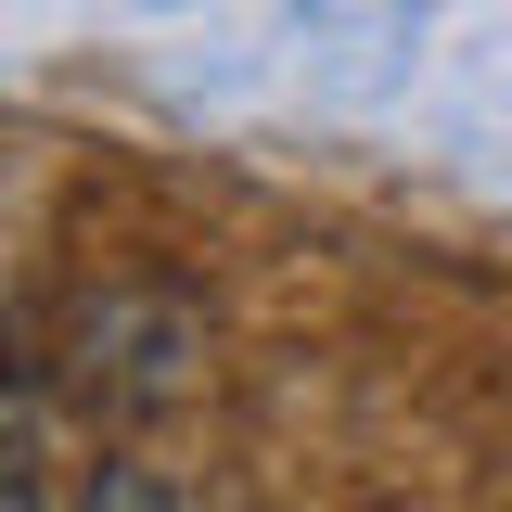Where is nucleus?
<instances>
[{
	"instance_id": "nucleus-1",
	"label": "nucleus",
	"mask_w": 512,
	"mask_h": 512,
	"mask_svg": "<svg viewBox=\"0 0 512 512\" xmlns=\"http://www.w3.org/2000/svg\"><path fill=\"white\" fill-rule=\"evenodd\" d=\"M77 512H180V487H167L154 461H103V474H90V500H77Z\"/></svg>"
},
{
	"instance_id": "nucleus-2",
	"label": "nucleus",
	"mask_w": 512,
	"mask_h": 512,
	"mask_svg": "<svg viewBox=\"0 0 512 512\" xmlns=\"http://www.w3.org/2000/svg\"><path fill=\"white\" fill-rule=\"evenodd\" d=\"M0 512H52V500H39V474H26V436L0 448Z\"/></svg>"
}]
</instances>
